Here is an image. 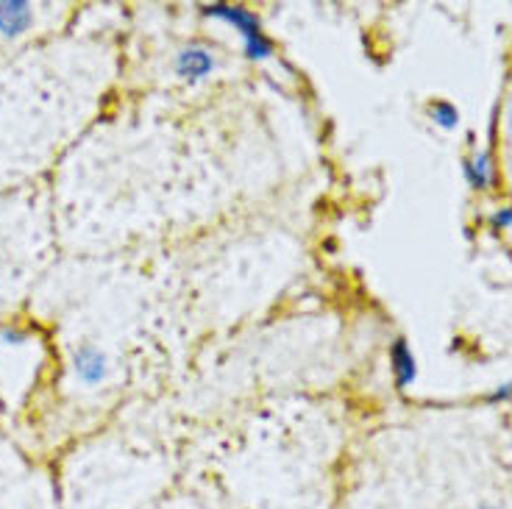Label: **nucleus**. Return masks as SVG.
<instances>
[{
    "label": "nucleus",
    "instance_id": "obj_4",
    "mask_svg": "<svg viewBox=\"0 0 512 509\" xmlns=\"http://www.w3.org/2000/svg\"><path fill=\"white\" fill-rule=\"evenodd\" d=\"M215 70V56L201 48V45H190L176 56V76L184 78V81H204L209 73Z\"/></svg>",
    "mask_w": 512,
    "mask_h": 509
},
{
    "label": "nucleus",
    "instance_id": "obj_11",
    "mask_svg": "<svg viewBox=\"0 0 512 509\" xmlns=\"http://www.w3.org/2000/svg\"><path fill=\"white\" fill-rule=\"evenodd\" d=\"M507 398H512V384H501L499 390H493V393H490L487 401H490V404H496V401H507Z\"/></svg>",
    "mask_w": 512,
    "mask_h": 509
},
{
    "label": "nucleus",
    "instance_id": "obj_5",
    "mask_svg": "<svg viewBox=\"0 0 512 509\" xmlns=\"http://www.w3.org/2000/svg\"><path fill=\"white\" fill-rule=\"evenodd\" d=\"M34 26V6L23 0H0V37H20Z\"/></svg>",
    "mask_w": 512,
    "mask_h": 509
},
{
    "label": "nucleus",
    "instance_id": "obj_9",
    "mask_svg": "<svg viewBox=\"0 0 512 509\" xmlns=\"http://www.w3.org/2000/svg\"><path fill=\"white\" fill-rule=\"evenodd\" d=\"M156 509H218V507H215V504H209V501H204V496H179Z\"/></svg>",
    "mask_w": 512,
    "mask_h": 509
},
{
    "label": "nucleus",
    "instance_id": "obj_8",
    "mask_svg": "<svg viewBox=\"0 0 512 509\" xmlns=\"http://www.w3.org/2000/svg\"><path fill=\"white\" fill-rule=\"evenodd\" d=\"M426 115H429V120H432L435 126L446 128V131L460 126V109L451 101H446V98H437V101L429 103V106H426Z\"/></svg>",
    "mask_w": 512,
    "mask_h": 509
},
{
    "label": "nucleus",
    "instance_id": "obj_3",
    "mask_svg": "<svg viewBox=\"0 0 512 509\" xmlns=\"http://www.w3.org/2000/svg\"><path fill=\"white\" fill-rule=\"evenodd\" d=\"M73 370H76L78 382L87 384V387H95V384H101L109 376V359H106V354L98 345L84 343L78 345L76 354H73Z\"/></svg>",
    "mask_w": 512,
    "mask_h": 509
},
{
    "label": "nucleus",
    "instance_id": "obj_1",
    "mask_svg": "<svg viewBox=\"0 0 512 509\" xmlns=\"http://www.w3.org/2000/svg\"><path fill=\"white\" fill-rule=\"evenodd\" d=\"M201 14L234 28L243 37V48L248 59L265 62V59L273 56V39L262 31V23H259V17L251 9L231 6V3H209V6H201Z\"/></svg>",
    "mask_w": 512,
    "mask_h": 509
},
{
    "label": "nucleus",
    "instance_id": "obj_7",
    "mask_svg": "<svg viewBox=\"0 0 512 509\" xmlns=\"http://www.w3.org/2000/svg\"><path fill=\"white\" fill-rule=\"evenodd\" d=\"M462 176H465L471 190H487L493 184V159H490V153L479 151L471 159H465Z\"/></svg>",
    "mask_w": 512,
    "mask_h": 509
},
{
    "label": "nucleus",
    "instance_id": "obj_6",
    "mask_svg": "<svg viewBox=\"0 0 512 509\" xmlns=\"http://www.w3.org/2000/svg\"><path fill=\"white\" fill-rule=\"evenodd\" d=\"M390 365H393V376H396V387L398 390H407L415 376H418V365H415V354L412 348L407 345V340L398 337L393 348H390Z\"/></svg>",
    "mask_w": 512,
    "mask_h": 509
},
{
    "label": "nucleus",
    "instance_id": "obj_10",
    "mask_svg": "<svg viewBox=\"0 0 512 509\" xmlns=\"http://www.w3.org/2000/svg\"><path fill=\"white\" fill-rule=\"evenodd\" d=\"M490 226L496 231H507L512 229V206H504V209H496L490 215Z\"/></svg>",
    "mask_w": 512,
    "mask_h": 509
},
{
    "label": "nucleus",
    "instance_id": "obj_2",
    "mask_svg": "<svg viewBox=\"0 0 512 509\" xmlns=\"http://www.w3.org/2000/svg\"><path fill=\"white\" fill-rule=\"evenodd\" d=\"M0 509H51V498L37 476L12 473V479H0Z\"/></svg>",
    "mask_w": 512,
    "mask_h": 509
}]
</instances>
